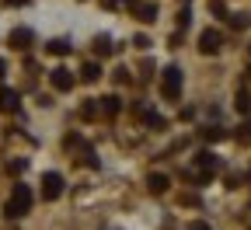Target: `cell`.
I'll return each instance as SVG.
<instances>
[{"instance_id": "cell-31", "label": "cell", "mask_w": 251, "mask_h": 230, "mask_svg": "<svg viewBox=\"0 0 251 230\" xmlns=\"http://www.w3.org/2000/svg\"><path fill=\"white\" fill-rule=\"evenodd\" d=\"M248 230H251V227H248Z\"/></svg>"}, {"instance_id": "cell-19", "label": "cell", "mask_w": 251, "mask_h": 230, "mask_svg": "<svg viewBox=\"0 0 251 230\" xmlns=\"http://www.w3.org/2000/svg\"><path fill=\"white\" fill-rule=\"evenodd\" d=\"M248 25H251V18H248V14H234V18H230V28H237V31H241V28H248Z\"/></svg>"}, {"instance_id": "cell-13", "label": "cell", "mask_w": 251, "mask_h": 230, "mask_svg": "<svg viewBox=\"0 0 251 230\" xmlns=\"http://www.w3.org/2000/svg\"><path fill=\"white\" fill-rule=\"evenodd\" d=\"M115 49H119V46H115L108 35H98V39H94V52H98V56H112Z\"/></svg>"}, {"instance_id": "cell-27", "label": "cell", "mask_w": 251, "mask_h": 230, "mask_svg": "<svg viewBox=\"0 0 251 230\" xmlns=\"http://www.w3.org/2000/svg\"><path fill=\"white\" fill-rule=\"evenodd\" d=\"M188 230H209V223L206 220H196V223H188Z\"/></svg>"}, {"instance_id": "cell-15", "label": "cell", "mask_w": 251, "mask_h": 230, "mask_svg": "<svg viewBox=\"0 0 251 230\" xmlns=\"http://www.w3.org/2000/svg\"><path fill=\"white\" fill-rule=\"evenodd\" d=\"M234 108H237L241 115H248V112H251V94H248V91H237V98H234Z\"/></svg>"}, {"instance_id": "cell-14", "label": "cell", "mask_w": 251, "mask_h": 230, "mask_svg": "<svg viewBox=\"0 0 251 230\" xmlns=\"http://www.w3.org/2000/svg\"><path fill=\"white\" fill-rule=\"evenodd\" d=\"M196 164H199L202 171H213V168H216V153H213V150H199V153H196Z\"/></svg>"}, {"instance_id": "cell-20", "label": "cell", "mask_w": 251, "mask_h": 230, "mask_svg": "<svg viewBox=\"0 0 251 230\" xmlns=\"http://www.w3.org/2000/svg\"><path fill=\"white\" fill-rule=\"evenodd\" d=\"M237 140H241V143H251V122H244V126H241V133H237Z\"/></svg>"}, {"instance_id": "cell-7", "label": "cell", "mask_w": 251, "mask_h": 230, "mask_svg": "<svg viewBox=\"0 0 251 230\" xmlns=\"http://www.w3.org/2000/svg\"><path fill=\"white\" fill-rule=\"evenodd\" d=\"M49 84H52L56 91H70V87H74L77 80H74V74H70L67 67H56V70L49 74Z\"/></svg>"}, {"instance_id": "cell-16", "label": "cell", "mask_w": 251, "mask_h": 230, "mask_svg": "<svg viewBox=\"0 0 251 230\" xmlns=\"http://www.w3.org/2000/svg\"><path fill=\"white\" fill-rule=\"evenodd\" d=\"M77 164H84V168H98V153H94L91 147H84L80 157H77Z\"/></svg>"}, {"instance_id": "cell-22", "label": "cell", "mask_w": 251, "mask_h": 230, "mask_svg": "<svg viewBox=\"0 0 251 230\" xmlns=\"http://www.w3.org/2000/svg\"><path fill=\"white\" fill-rule=\"evenodd\" d=\"M181 203H185V206H199V195H192V192H185V195H181Z\"/></svg>"}, {"instance_id": "cell-5", "label": "cell", "mask_w": 251, "mask_h": 230, "mask_svg": "<svg viewBox=\"0 0 251 230\" xmlns=\"http://www.w3.org/2000/svg\"><path fill=\"white\" fill-rule=\"evenodd\" d=\"M129 11H133V18H140V21H157V4H150V0H129Z\"/></svg>"}, {"instance_id": "cell-29", "label": "cell", "mask_w": 251, "mask_h": 230, "mask_svg": "<svg viewBox=\"0 0 251 230\" xmlns=\"http://www.w3.org/2000/svg\"><path fill=\"white\" fill-rule=\"evenodd\" d=\"M4 74H7V63H4V59H0V77H4Z\"/></svg>"}, {"instance_id": "cell-17", "label": "cell", "mask_w": 251, "mask_h": 230, "mask_svg": "<svg viewBox=\"0 0 251 230\" xmlns=\"http://www.w3.org/2000/svg\"><path fill=\"white\" fill-rule=\"evenodd\" d=\"M202 136H206L209 143H216V140H224L227 133H224V129H220V126H206V129H202Z\"/></svg>"}, {"instance_id": "cell-8", "label": "cell", "mask_w": 251, "mask_h": 230, "mask_svg": "<svg viewBox=\"0 0 251 230\" xmlns=\"http://www.w3.org/2000/svg\"><path fill=\"white\" fill-rule=\"evenodd\" d=\"M98 112H105V115H119L122 112V102H119V94H105V98H98Z\"/></svg>"}, {"instance_id": "cell-11", "label": "cell", "mask_w": 251, "mask_h": 230, "mask_svg": "<svg viewBox=\"0 0 251 230\" xmlns=\"http://www.w3.org/2000/svg\"><path fill=\"white\" fill-rule=\"evenodd\" d=\"M98 77H101V67H98V63H94V59H91V63L84 59V67H80V80H87V84H94V80H98Z\"/></svg>"}, {"instance_id": "cell-10", "label": "cell", "mask_w": 251, "mask_h": 230, "mask_svg": "<svg viewBox=\"0 0 251 230\" xmlns=\"http://www.w3.org/2000/svg\"><path fill=\"white\" fill-rule=\"evenodd\" d=\"M168 185H171V181H168V175H150V178H147V188H150L153 195H164V192H168Z\"/></svg>"}, {"instance_id": "cell-4", "label": "cell", "mask_w": 251, "mask_h": 230, "mask_svg": "<svg viewBox=\"0 0 251 230\" xmlns=\"http://www.w3.org/2000/svg\"><path fill=\"white\" fill-rule=\"evenodd\" d=\"M220 42H224V39H220V31L206 28L202 35H199V52H202V56H216V52H220Z\"/></svg>"}, {"instance_id": "cell-28", "label": "cell", "mask_w": 251, "mask_h": 230, "mask_svg": "<svg viewBox=\"0 0 251 230\" xmlns=\"http://www.w3.org/2000/svg\"><path fill=\"white\" fill-rule=\"evenodd\" d=\"M4 4H7V7H25L28 0H4Z\"/></svg>"}, {"instance_id": "cell-18", "label": "cell", "mask_w": 251, "mask_h": 230, "mask_svg": "<svg viewBox=\"0 0 251 230\" xmlns=\"http://www.w3.org/2000/svg\"><path fill=\"white\" fill-rule=\"evenodd\" d=\"M94 115H98V105H94V102H84V105H80V119H94Z\"/></svg>"}, {"instance_id": "cell-24", "label": "cell", "mask_w": 251, "mask_h": 230, "mask_svg": "<svg viewBox=\"0 0 251 230\" xmlns=\"http://www.w3.org/2000/svg\"><path fill=\"white\" fill-rule=\"evenodd\" d=\"M115 80H119V84H129L133 77H129V70H119V74H115Z\"/></svg>"}, {"instance_id": "cell-2", "label": "cell", "mask_w": 251, "mask_h": 230, "mask_svg": "<svg viewBox=\"0 0 251 230\" xmlns=\"http://www.w3.org/2000/svg\"><path fill=\"white\" fill-rule=\"evenodd\" d=\"M63 188H67V178H63L59 171H46L42 175V199H59V195H63Z\"/></svg>"}, {"instance_id": "cell-3", "label": "cell", "mask_w": 251, "mask_h": 230, "mask_svg": "<svg viewBox=\"0 0 251 230\" xmlns=\"http://www.w3.org/2000/svg\"><path fill=\"white\" fill-rule=\"evenodd\" d=\"M161 91H164L168 102H178V98H181V70H178V67H168V70H164Z\"/></svg>"}, {"instance_id": "cell-26", "label": "cell", "mask_w": 251, "mask_h": 230, "mask_svg": "<svg viewBox=\"0 0 251 230\" xmlns=\"http://www.w3.org/2000/svg\"><path fill=\"white\" fill-rule=\"evenodd\" d=\"M150 70H153V63H150V59H143V67H140V74H143V80L150 77Z\"/></svg>"}, {"instance_id": "cell-9", "label": "cell", "mask_w": 251, "mask_h": 230, "mask_svg": "<svg viewBox=\"0 0 251 230\" xmlns=\"http://www.w3.org/2000/svg\"><path fill=\"white\" fill-rule=\"evenodd\" d=\"M0 112H18V91L0 87Z\"/></svg>"}, {"instance_id": "cell-21", "label": "cell", "mask_w": 251, "mask_h": 230, "mask_svg": "<svg viewBox=\"0 0 251 230\" xmlns=\"http://www.w3.org/2000/svg\"><path fill=\"white\" fill-rule=\"evenodd\" d=\"M122 4H126V0H101V7H105V11H119Z\"/></svg>"}, {"instance_id": "cell-30", "label": "cell", "mask_w": 251, "mask_h": 230, "mask_svg": "<svg viewBox=\"0 0 251 230\" xmlns=\"http://www.w3.org/2000/svg\"><path fill=\"white\" fill-rule=\"evenodd\" d=\"M248 77H251V70H248Z\"/></svg>"}, {"instance_id": "cell-1", "label": "cell", "mask_w": 251, "mask_h": 230, "mask_svg": "<svg viewBox=\"0 0 251 230\" xmlns=\"http://www.w3.org/2000/svg\"><path fill=\"white\" fill-rule=\"evenodd\" d=\"M31 203H35L31 188H28V185H14L11 199L4 203V216H7V220H21L25 213H31Z\"/></svg>"}, {"instance_id": "cell-25", "label": "cell", "mask_w": 251, "mask_h": 230, "mask_svg": "<svg viewBox=\"0 0 251 230\" xmlns=\"http://www.w3.org/2000/svg\"><path fill=\"white\" fill-rule=\"evenodd\" d=\"M11 175H18V171H25V160H11V168H7Z\"/></svg>"}, {"instance_id": "cell-6", "label": "cell", "mask_w": 251, "mask_h": 230, "mask_svg": "<svg viewBox=\"0 0 251 230\" xmlns=\"http://www.w3.org/2000/svg\"><path fill=\"white\" fill-rule=\"evenodd\" d=\"M7 42H11V49L25 52V49H31V42H35V31H31V28H14Z\"/></svg>"}, {"instance_id": "cell-12", "label": "cell", "mask_w": 251, "mask_h": 230, "mask_svg": "<svg viewBox=\"0 0 251 230\" xmlns=\"http://www.w3.org/2000/svg\"><path fill=\"white\" fill-rule=\"evenodd\" d=\"M70 49H74V46H70V39H52V42L46 46V52H49V56H67Z\"/></svg>"}, {"instance_id": "cell-23", "label": "cell", "mask_w": 251, "mask_h": 230, "mask_svg": "<svg viewBox=\"0 0 251 230\" xmlns=\"http://www.w3.org/2000/svg\"><path fill=\"white\" fill-rule=\"evenodd\" d=\"M133 46H136V49H150V39H147V35H136Z\"/></svg>"}]
</instances>
